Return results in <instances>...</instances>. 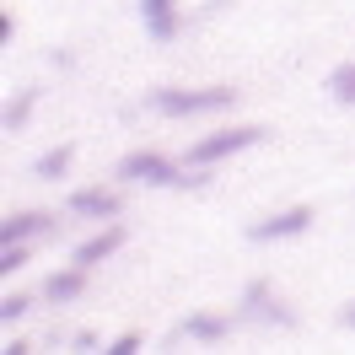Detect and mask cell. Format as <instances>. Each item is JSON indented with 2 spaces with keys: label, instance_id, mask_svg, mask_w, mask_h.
Here are the masks:
<instances>
[{
  "label": "cell",
  "instance_id": "277c9868",
  "mask_svg": "<svg viewBox=\"0 0 355 355\" xmlns=\"http://www.w3.org/2000/svg\"><path fill=\"white\" fill-rule=\"evenodd\" d=\"M312 226V205H291L280 216H269V221H253L248 226V243H280V237H302Z\"/></svg>",
  "mask_w": 355,
  "mask_h": 355
},
{
  "label": "cell",
  "instance_id": "e0dca14e",
  "mask_svg": "<svg viewBox=\"0 0 355 355\" xmlns=\"http://www.w3.org/2000/svg\"><path fill=\"white\" fill-rule=\"evenodd\" d=\"M345 323H350V329H355V307H350V312H345Z\"/></svg>",
  "mask_w": 355,
  "mask_h": 355
},
{
  "label": "cell",
  "instance_id": "52a82bcc",
  "mask_svg": "<svg viewBox=\"0 0 355 355\" xmlns=\"http://www.w3.org/2000/svg\"><path fill=\"white\" fill-rule=\"evenodd\" d=\"M81 291H87V269H81V264H70V269H60V275H49V280H44V296L54 302V307L76 302Z\"/></svg>",
  "mask_w": 355,
  "mask_h": 355
},
{
  "label": "cell",
  "instance_id": "ba28073f",
  "mask_svg": "<svg viewBox=\"0 0 355 355\" xmlns=\"http://www.w3.org/2000/svg\"><path fill=\"white\" fill-rule=\"evenodd\" d=\"M140 11H146V33H151L156 44L178 38V0H146Z\"/></svg>",
  "mask_w": 355,
  "mask_h": 355
},
{
  "label": "cell",
  "instance_id": "4fadbf2b",
  "mask_svg": "<svg viewBox=\"0 0 355 355\" xmlns=\"http://www.w3.org/2000/svg\"><path fill=\"white\" fill-rule=\"evenodd\" d=\"M248 302H253V307L264 312V318H280V323H291L286 312H280V307H275V302H269V286H264V280H259V286H248Z\"/></svg>",
  "mask_w": 355,
  "mask_h": 355
},
{
  "label": "cell",
  "instance_id": "2e32d148",
  "mask_svg": "<svg viewBox=\"0 0 355 355\" xmlns=\"http://www.w3.org/2000/svg\"><path fill=\"white\" fill-rule=\"evenodd\" d=\"M108 350H113V355H135V350H140V334H119Z\"/></svg>",
  "mask_w": 355,
  "mask_h": 355
},
{
  "label": "cell",
  "instance_id": "8992f818",
  "mask_svg": "<svg viewBox=\"0 0 355 355\" xmlns=\"http://www.w3.org/2000/svg\"><path fill=\"white\" fill-rule=\"evenodd\" d=\"M124 248V226H103L97 237H87V243L70 253V264H81V269H92V264H103V259H113Z\"/></svg>",
  "mask_w": 355,
  "mask_h": 355
},
{
  "label": "cell",
  "instance_id": "5bb4252c",
  "mask_svg": "<svg viewBox=\"0 0 355 355\" xmlns=\"http://www.w3.org/2000/svg\"><path fill=\"white\" fill-rule=\"evenodd\" d=\"M33 113V92H22V97H11L6 103V130H22V119Z\"/></svg>",
  "mask_w": 355,
  "mask_h": 355
},
{
  "label": "cell",
  "instance_id": "3957f363",
  "mask_svg": "<svg viewBox=\"0 0 355 355\" xmlns=\"http://www.w3.org/2000/svg\"><path fill=\"white\" fill-rule=\"evenodd\" d=\"M119 178L124 183H151V189H167V183H189V178H178V162L162 151H130L119 162Z\"/></svg>",
  "mask_w": 355,
  "mask_h": 355
},
{
  "label": "cell",
  "instance_id": "7c38bea8",
  "mask_svg": "<svg viewBox=\"0 0 355 355\" xmlns=\"http://www.w3.org/2000/svg\"><path fill=\"white\" fill-rule=\"evenodd\" d=\"M329 92H334V103L355 108V60H345V65L329 70Z\"/></svg>",
  "mask_w": 355,
  "mask_h": 355
},
{
  "label": "cell",
  "instance_id": "7a4b0ae2",
  "mask_svg": "<svg viewBox=\"0 0 355 355\" xmlns=\"http://www.w3.org/2000/svg\"><path fill=\"white\" fill-rule=\"evenodd\" d=\"M264 140V130L259 124H237V130H216L205 135V140H194L189 146V156H183V167H194V173H205V167H216V162H226V156L248 151V146H259Z\"/></svg>",
  "mask_w": 355,
  "mask_h": 355
},
{
  "label": "cell",
  "instance_id": "6da1fadb",
  "mask_svg": "<svg viewBox=\"0 0 355 355\" xmlns=\"http://www.w3.org/2000/svg\"><path fill=\"white\" fill-rule=\"evenodd\" d=\"M156 113H167V119H200V113H226L237 103V92L232 87H205V92H183V87H156L146 97Z\"/></svg>",
  "mask_w": 355,
  "mask_h": 355
},
{
  "label": "cell",
  "instance_id": "30bf717a",
  "mask_svg": "<svg viewBox=\"0 0 355 355\" xmlns=\"http://www.w3.org/2000/svg\"><path fill=\"white\" fill-rule=\"evenodd\" d=\"M183 334L200 339V345H221L226 334H232V323H226V318H210V312H194V318H183Z\"/></svg>",
  "mask_w": 355,
  "mask_h": 355
},
{
  "label": "cell",
  "instance_id": "8fae6325",
  "mask_svg": "<svg viewBox=\"0 0 355 355\" xmlns=\"http://www.w3.org/2000/svg\"><path fill=\"white\" fill-rule=\"evenodd\" d=\"M70 162H76V146H49V151L33 162V178H60Z\"/></svg>",
  "mask_w": 355,
  "mask_h": 355
},
{
  "label": "cell",
  "instance_id": "9c48e42d",
  "mask_svg": "<svg viewBox=\"0 0 355 355\" xmlns=\"http://www.w3.org/2000/svg\"><path fill=\"white\" fill-rule=\"evenodd\" d=\"M44 226H49V216H38V210H17V216L0 221V248H6V243H27V237L44 232Z\"/></svg>",
  "mask_w": 355,
  "mask_h": 355
},
{
  "label": "cell",
  "instance_id": "5b68a950",
  "mask_svg": "<svg viewBox=\"0 0 355 355\" xmlns=\"http://www.w3.org/2000/svg\"><path fill=\"white\" fill-rule=\"evenodd\" d=\"M65 210H70V216H97V221H113V216L124 210V200H119L113 189H76V194H65Z\"/></svg>",
  "mask_w": 355,
  "mask_h": 355
},
{
  "label": "cell",
  "instance_id": "9a60e30c",
  "mask_svg": "<svg viewBox=\"0 0 355 355\" xmlns=\"http://www.w3.org/2000/svg\"><path fill=\"white\" fill-rule=\"evenodd\" d=\"M22 312H27V296H17V291H11L6 302H0V318H6V323H17Z\"/></svg>",
  "mask_w": 355,
  "mask_h": 355
}]
</instances>
